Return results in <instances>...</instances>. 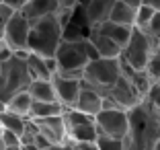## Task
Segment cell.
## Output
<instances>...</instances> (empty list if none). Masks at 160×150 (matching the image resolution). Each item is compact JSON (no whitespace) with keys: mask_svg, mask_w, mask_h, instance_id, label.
<instances>
[{"mask_svg":"<svg viewBox=\"0 0 160 150\" xmlns=\"http://www.w3.org/2000/svg\"><path fill=\"white\" fill-rule=\"evenodd\" d=\"M142 4H146V6H150L154 13H160V0H144Z\"/></svg>","mask_w":160,"mask_h":150,"instance_id":"31","label":"cell"},{"mask_svg":"<svg viewBox=\"0 0 160 150\" xmlns=\"http://www.w3.org/2000/svg\"><path fill=\"white\" fill-rule=\"evenodd\" d=\"M12 13H14L12 8H8V6H4V4H0V37H2V29H4V23L8 21V17H10Z\"/></svg>","mask_w":160,"mask_h":150,"instance_id":"29","label":"cell"},{"mask_svg":"<svg viewBox=\"0 0 160 150\" xmlns=\"http://www.w3.org/2000/svg\"><path fill=\"white\" fill-rule=\"evenodd\" d=\"M23 2H25V0H17V4H19V8H21V4H23Z\"/></svg>","mask_w":160,"mask_h":150,"instance_id":"38","label":"cell"},{"mask_svg":"<svg viewBox=\"0 0 160 150\" xmlns=\"http://www.w3.org/2000/svg\"><path fill=\"white\" fill-rule=\"evenodd\" d=\"M29 85H31V76L27 72L25 60L12 56L10 60L2 62V68H0V101L2 103L6 105L14 95L27 91Z\"/></svg>","mask_w":160,"mask_h":150,"instance_id":"4","label":"cell"},{"mask_svg":"<svg viewBox=\"0 0 160 150\" xmlns=\"http://www.w3.org/2000/svg\"><path fill=\"white\" fill-rule=\"evenodd\" d=\"M70 150H72V148H70Z\"/></svg>","mask_w":160,"mask_h":150,"instance_id":"45","label":"cell"},{"mask_svg":"<svg viewBox=\"0 0 160 150\" xmlns=\"http://www.w3.org/2000/svg\"><path fill=\"white\" fill-rule=\"evenodd\" d=\"M113 4H115V0H90L84 6V14H86V21H88L90 27L94 29L99 25H103L105 21H109Z\"/></svg>","mask_w":160,"mask_h":150,"instance_id":"15","label":"cell"},{"mask_svg":"<svg viewBox=\"0 0 160 150\" xmlns=\"http://www.w3.org/2000/svg\"><path fill=\"white\" fill-rule=\"evenodd\" d=\"M146 74L150 76L152 85L160 82V49H158V52H154V54H152L150 62H148V66H146Z\"/></svg>","mask_w":160,"mask_h":150,"instance_id":"25","label":"cell"},{"mask_svg":"<svg viewBox=\"0 0 160 150\" xmlns=\"http://www.w3.org/2000/svg\"><path fill=\"white\" fill-rule=\"evenodd\" d=\"M99 150H123V140L119 138H109V136H97L94 140Z\"/></svg>","mask_w":160,"mask_h":150,"instance_id":"26","label":"cell"},{"mask_svg":"<svg viewBox=\"0 0 160 150\" xmlns=\"http://www.w3.org/2000/svg\"><path fill=\"white\" fill-rule=\"evenodd\" d=\"M94 126L99 136H109V138H123L127 136V111L125 109H103L94 115Z\"/></svg>","mask_w":160,"mask_h":150,"instance_id":"8","label":"cell"},{"mask_svg":"<svg viewBox=\"0 0 160 150\" xmlns=\"http://www.w3.org/2000/svg\"><path fill=\"white\" fill-rule=\"evenodd\" d=\"M86 54H88V62H94V60H99V54H97V49H94V47L90 45L88 41H86Z\"/></svg>","mask_w":160,"mask_h":150,"instance_id":"30","label":"cell"},{"mask_svg":"<svg viewBox=\"0 0 160 150\" xmlns=\"http://www.w3.org/2000/svg\"><path fill=\"white\" fill-rule=\"evenodd\" d=\"M90 29L92 27L86 21L84 8L82 6H74L70 21L66 23V27L62 29V41H88Z\"/></svg>","mask_w":160,"mask_h":150,"instance_id":"10","label":"cell"},{"mask_svg":"<svg viewBox=\"0 0 160 150\" xmlns=\"http://www.w3.org/2000/svg\"><path fill=\"white\" fill-rule=\"evenodd\" d=\"M25 126H27V117H21L12 111H0V130H6V132H12L17 136H23L25 134Z\"/></svg>","mask_w":160,"mask_h":150,"instance_id":"21","label":"cell"},{"mask_svg":"<svg viewBox=\"0 0 160 150\" xmlns=\"http://www.w3.org/2000/svg\"><path fill=\"white\" fill-rule=\"evenodd\" d=\"M97 136H99V132H97L94 122L68 127V142H94Z\"/></svg>","mask_w":160,"mask_h":150,"instance_id":"22","label":"cell"},{"mask_svg":"<svg viewBox=\"0 0 160 150\" xmlns=\"http://www.w3.org/2000/svg\"><path fill=\"white\" fill-rule=\"evenodd\" d=\"M2 45H4V43H2V39H0V49H2Z\"/></svg>","mask_w":160,"mask_h":150,"instance_id":"40","label":"cell"},{"mask_svg":"<svg viewBox=\"0 0 160 150\" xmlns=\"http://www.w3.org/2000/svg\"><path fill=\"white\" fill-rule=\"evenodd\" d=\"M53 58L58 62V74L82 80V70L88 64L86 41H62Z\"/></svg>","mask_w":160,"mask_h":150,"instance_id":"5","label":"cell"},{"mask_svg":"<svg viewBox=\"0 0 160 150\" xmlns=\"http://www.w3.org/2000/svg\"><path fill=\"white\" fill-rule=\"evenodd\" d=\"M154 150H160V140H158V144H156V148Z\"/></svg>","mask_w":160,"mask_h":150,"instance_id":"39","label":"cell"},{"mask_svg":"<svg viewBox=\"0 0 160 150\" xmlns=\"http://www.w3.org/2000/svg\"><path fill=\"white\" fill-rule=\"evenodd\" d=\"M0 68H2V62H0Z\"/></svg>","mask_w":160,"mask_h":150,"instance_id":"42","label":"cell"},{"mask_svg":"<svg viewBox=\"0 0 160 150\" xmlns=\"http://www.w3.org/2000/svg\"><path fill=\"white\" fill-rule=\"evenodd\" d=\"M0 142H2V146H4V148L21 146V138L17 136V134H12V132H6V130L0 132Z\"/></svg>","mask_w":160,"mask_h":150,"instance_id":"27","label":"cell"},{"mask_svg":"<svg viewBox=\"0 0 160 150\" xmlns=\"http://www.w3.org/2000/svg\"><path fill=\"white\" fill-rule=\"evenodd\" d=\"M4 150H23L21 146H12V148H4Z\"/></svg>","mask_w":160,"mask_h":150,"instance_id":"36","label":"cell"},{"mask_svg":"<svg viewBox=\"0 0 160 150\" xmlns=\"http://www.w3.org/2000/svg\"><path fill=\"white\" fill-rule=\"evenodd\" d=\"M154 52H158V47L154 45V41H152L144 31L133 29L127 45L121 49V58H119V60H121L127 68H132V70L144 72Z\"/></svg>","mask_w":160,"mask_h":150,"instance_id":"6","label":"cell"},{"mask_svg":"<svg viewBox=\"0 0 160 150\" xmlns=\"http://www.w3.org/2000/svg\"><path fill=\"white\" fill-rule=\"evenodd\" d=\"M0 150H4V146H2V142H0Z\"/></svg>","mask_w":160,"mask_h":150,"instance_id":"41","label":"cell"},{"mask_svg":"<svg viewBox=\"0 0 160 150\" xmlns=\"http://www.w3.org/2000/svg\"><path fill=\"white\" fill-rule=\"evenodd\" d=\"M0 111H4V103L2 101H0Z\"/></svg>","mask_w":160,"mask_h":150,"instance_id":"37","label":"cell"},{"mask_svg":"<svg viewBox=\"0 0 160 150\" xmlns=\"http://www.w3.org/2000/svg\"><path fill=\"white\" fill-rule=\"evenodd\" d=\"M88 2H90V0H78V4H76V6H82V8H84Z\"/></svg>","mask_w":160,"mask_h":150,"instance_id":"35","label":"cell"},{"mask_svg":"<svg viewBox=\"0 0 160 150\" xmlns=\"http://www.w3.org/2000/svg\"><path fill=\"white\" fill-rule=\"evenodd\" d=\"M146 101H148V103H150L152 107L156 109V111L160 113V82H156V85H152V89H150V93H148Z\"/></svg>","mask_w":160,"mask_h":150,"instance_id":"28","label":"cell"},{"mask_svg":"<svg viewBox=\"0 0 160 150\" xmlns=\"http://www.w3.org/2000/svg\"><path fill=\"white\" fill-rule=\"evenodd\" d=\"M94 29L99 33H103L105 37L111 39V41H113L115 45H119L121 49L127 45V41L132 37V31H133V27H123V25L111 23V21H105L103 25H99V27H94Z\"/></svg>","mask_w":160,"mask_h":150,"instance_id":"16","label":"cell"},{"mask_svg":"<svg viewBox=\"0 0 160 150\" xmlns=\"http://www.w3.org/2000/svg\"><path fill=\"white\" fill-rule=\"evenodd\" d=\"M29 23L19 10H14L8 17V21L4 23V29H2V43L8 47L10 52H25L27 49V39H29Z\"/></svg>","mask_w":160,"mask_h":150,"instance_id":"7","label":"cell"},{"mask_svg":"<svg viewBox=\"0 0 160 150\" xmlns=\"http://www.w3.org/2000/svg\"><path fill=\"white\" fill-rule=\"evenodd\" d=\"M31 103H33L31 95H29L27 91H23V93L14 95V97L10 99L8 103L4 105V109H6V111L17 113V115H21V117H29V111H31Z\"/></svg>","mask_w":160,"mask_h":150,"instance_id":"23","label":"cell"},{"mask_svg":"<svg viewBox=\"0 0 160 150\" xmlns=\"http://www.w3.org/2000/svg\"><path fill=\"white\" fill-rule=\"evenodd\" d=\"M45 150H70V146L68 144H56V146H49V148H45Z\"/></svg>","mask_w":160,"mask_h":150,"instance_id":"33","label":"cell"},{"mask_svg":"<svg viewBox=\"0 0 160 150\" xmlns=\"http://www.w3.org/2000/svg\"><path fill=\"white\" fill-rule=\"evenodd\" d=\"M0 4H2V0H0Z\"/></svg>","mask_w":160,"mask_h":150,"instance_id":"43","label":"cell"},{"mask_svg":"<svg viewBox=\"0 0 160 150\" xmlns=\"http://www.w3.org/2000/svg\"><path fill=\"white\" fill-rule=\"evenodd\" d=\"M60 2V8H74L78 4V0H58Z\"/></svg>","mask_w":160,"mask_h":150,"instance_id":"32","label":"cell"},{"mask_svg":"<svg viewBox=\"0 0 160 150\" xmlns=\"http://www.w3.org/2000/svg\"><path fill=\"white\" fill-rule=\"evenodd\" d=\"M60 43H62V27L58 23L56 14H47L43 19H37L31 23L27 39V49L31 54L41 58H53Z\"/></svg>","mask_w":160,"mask_h":150,"instance_id":"2","label":"cell"},{"mask_svg":"<svg viewBox=\"0 0 160 150\" xmlns=\"http://www.w3.org/2000/svg\"><path fill=\"white\" fill-rule=\"evenodd\" d=\"M160 140V113L142 99L136 107L127 109V136L123 150H154Z\"/></svg>","mask_w":160,"mask_h":150,"instance_id":"1","label":"cell"},{"mask_svg":"<svg viewBox=\"0 0 160 150\" xmlns=\"http://www.w3.org/2000/svg\"><path fill=\"white\" fill-rule=\"evenodd\" d=\"M74 109L80 111V113H86V115H90V117H94L99 111H103V97H101L97 91H92V89H88V86L82 85Z\"/></svg>","mask_w":160,"mask_h":150,"instance_id":"13","label":"cell"},{"mask_svg":"<svg viewBox=\"0 0 160 150\" xmlns=\"http://www.w3.org/2000/svg\"><path fill=\"white\" fill-rule=\"evenodd\" d=\"M121 76V60H105L99 58L94 62H88L82 70V85L97 91L101 97L113 89V85Z\"/></svg>","mask_w":160,"mask_h":150,"instance_id":"3","label":"cell"},{"mask_svg":"<svg viewBox=\"0 0 160 150\" xmlns=\"http://www.w3.org/2000/svg\"><path fill=\"white\" fill-rule=\"evenodd\" d=\"M121 2H125V4H129V6H133V8H138V6H140L144 0H121Z\"/></svg>","mask_w":160,"mask_h":150,"instance_id":"34","label":"cell"},{"mask_svg":"<svg viewBox=\"0 0 160 150\" xmlns=\"http://www.w3.org/2000/svg\"><path fill=\"white\" fill-rule=\"evenodd\" d=\"M37 132L45 138L52 146L56 144H68V130L64 117L62 115H53V117H45V119H33Z\"/></svg>","mask_w":160,"mask_h":150,"instance_id":"11","label":"cell"},{"mask_svg":"<svg viewBox=\"0 0 160 150\" xmlns=\"http://www.w3.org/2000/svg\"><path fill=\"white\" fill-rule=\"evenodd\" d=\"M88 43L97 49L99 58H105V60H119V58H121V47L115 45L111 39H107L103 33H99L97 29H90Z\"/></svg>","mask_w":160,"mask_h":150,"instance_id":"14","label":"cell"},{"mask_svg":"<svg viewBox=\"0 0 160 150\" xmlns=\"http://www.w3.org/2000/svg\"><path fill=\"white\" fill-rule=\"evenodd\" d=\"M52 85H53V91H56L58 103L64 109H74L76 101H78V95H80V89H82V80L70 78V76H64V74H53Z\"/></svg>","mask_w":160,"mask_h":150,"instance_id":"9","label":"cell"},{"mask_svg":"<svg viewBox=\"0 0 160 150\" xmlns=\"http://www.w3.org/2000/svg\"><path fill=\"white\" fill-rule=\"evenodd\" d=\"M136 10L138 8L125 4L121 0H115L113 8H111V14H109V21L117 23V25H123V27H133L136 25Z\"/></svg>","mask_w":160,"mask_h":150,"instance_id":"17","label":"cell"},{"mask_svg":"<svg viewBox=\"0 0 160 150\" xmlns=\"http://www.w3.org/2000/svg\"><path fill=\"white\" fill-rule=\"evenodd\" d=\"M25 64H27V72H29V76H31V80H52V72L47 70L45 58L29 54Z\"/></svg>","mask_w":160,"mask_h":150,"instance_id":"20","label":"cell"},{"mask_svg":"<svg viewBox=\"0 0 160 150\" xmlns=\"http://www.w3.org/2000/svg\"><path fill=\"white\" fill-rule=\"evenodd\" d=\"M62 113H64V107L58 101H53V103L33 101L31 111H29V119H45V117H53V115H62Z\"/></svg>","mask_w":160,"mask_h":150,"instance_id":"19","label":"cell"},{"mask_svg":"<svg viewBox=\"0 0 160 150\" xmlns=\"http://www.w3.org/2000/svg\"><path fill=\"white\" fill-rule=\"evenodd\" d=\"M27 93L31 95L33 101H43V103H53V101H58L52 80H31Z\"/></svg>","mask_w":160,"mask_h":150,"instance_id":"18","label":"cell"},{"mask_svg":"<svg viewBox=\"0 0 160 150\" xmlns=\"http://www.w3.org/2000/svg\"><path fill=\"white\" fill-rule=\"evenodd\" d=\"M58 10H60V2L58 0H25L21 4L19 13L29 23H33L37 19L47 17V14H56Z\"/></svg>","mask_w":160,"mask_h":150,"instance_id":"12","label":"cell"},{"mask_svg":"<svg viewBox=\"0 0 160 150\" xmlns=\"http://www.w3.org/2000/svg\"><path fill=\"white\" fill-rule=\"evenodd\" d=\"M0 132H2V130H0Z\"/></svg>","mask_w":160,"mask_h":150,"instance_id":"44","label":"cell"},{"mask_svg":"<svg viewBox=\"0 0 160 150\" xmlns=\"http://www.w3.org/2000/svg\"><path fill=\"white\" fill-rule=\"evenodd\" d=\"M154 14H156V13L150 8V6H146V4H140V6H138V10H136V25H133V29L146 31L148 23L152 21V17H154Z\"/></svg>","mask_w":160,"mask_h":150,"instance_id":"24","label":"cell"}]
</instances>
